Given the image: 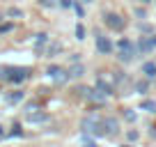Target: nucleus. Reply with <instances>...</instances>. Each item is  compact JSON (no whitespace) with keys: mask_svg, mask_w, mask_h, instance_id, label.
Segmentation results:
<instances>
[{"mask_svg":"<svg viewBox=\"0 0 156 147\" xmlns=\"http://www.w3.org/2000/svg\"><path fill=\"white\" fill-rule=\"evenodd\" d=\"M136 55H138V46H133L129 39L119 41V60H122V62H131Z\"/></svg>","mask_w":156,"mask_h":147,"instance_id":"f257e3e1","label":"nucleus"},{"mask_svg":"<svg viewBox=\"0 0 156 147\" xmlns=\"http://www.w3.org/2000/svg\"><path fill=\"white\" fill-rule=\"evenodd\" d=\"M103 21H106V25L110 30H124V25H126V21L122 19L119 14H112V12H108L106 16H103Z\"/></svg>","mask_w":156,"mask_h":147,"instance_id":"f03ea898","label":"nucleus"},{"mask_svg":"<svg viewBox=\"0 0 156 147\" xmlns=\"http://www.w3.org/2000/svg\"><path fill=\"white\" fill-rule=\"evenodd\" d=\"M83 129H85L87 133H97V136H103V131H101V120L94 117V115H90L87 120H83Z\"/></svg>","mask_w":156,"mask_h":147,"instance_id":"7ed1b4c3","label":"nucleus"},{"mask_svg":"<svg viewBox=\"0 0 156 147\" xmlns=\"http://www.w3.org/2000/svg\"><path fill=\"white\" fill-rule=\"evenodd\" d=\"M101 131H103V136H115L117 131H119V122H117L115 117H106V120H101Z\"/></svg>","mask_w":156,"mask_h":147,"instance_id":"20e7f679","label":"nucleus"},{"mask_svg":"<svg viewBox=\"0 0 156 147\" xmlns=\"http://www.w3.org/2000/svg\"><path fill=\"white\" fill-rule=\"evenodd\" d=\"M48 78L55 81V83H64L69 78V71L62 67H48Z\"/></svg>","mask_w":156,"mask_h":147,"instance_id":"39448f33","label":"nucleus"},{"mask_svg":"<svg viewBox=\"0 0 156 147\" xmlns=\"http://www.w3.org/2000/svg\"><path fill=\"white\" fill-rule=\"evenodd\" d=\"M97 48H99V53L108 55V53L112 51V44H110V39H108V37H103V34H97Z\"/></svg>","mask_w":156,"mask_h":147,"instance_id":"423d86ee","label":"nucleus"},{"mask_svg":"<svg viewBox=\"0 0 156 147\" xmlns=\"http://www.w3.org/2000/svg\"><path fill=\"white\" fill-rule=\"evenodd\" d=\"M151 48H156V37H145V39H140V44H138V51H140V53H149Z\"/></svg>","mask_w":156,"mask_h":147,"instance_id":"0eeeda50","label":"nucleus"},{"mask_svg":"<svg viewBox=\"0 0 156 147\" xmlns=\"http://www.w3.org/2000/svg\"><path fill=\"white\" fill-rule=\"evenodd\" d=\"M80 92H83L90 101H103V99H106V94L99 92V90H80Z\"/></svg>","mask_w":156,"mask_h":147,"instance_id":"6e6552de","label":"nucleus"},{"mask_svg":"<svg viewBox=\"0 0 156 147\" xmlns=\"http://www.w3.org/2000/svg\"><path fill=\"white\" fill-rule=\"evenodd\" d=\"M25 76H28V69H9V78L16 81V83H19V81H23Z\"/></svg>","mask_w":156,"mask_h":147,"instance_id":"1a4fd4ad","label":"nucleus"},{"mask_svg":"<svg viewBox=\"0 0 156 147\" xmlns=\"http://www.w3.org/2000/svg\"><path fill=\"white\" fill-rule=\"evenodd\" d=\"M142 74H145L147 78H154L156 76V64L154 62H145L142 64Z\"/></svg>","mask_w":156,"mask_h":147,"instance_id":"9d476101","label":"nucleus"},{"mask_svg":"<svg viewBox=\"0 0 156 147\" xmlns=\"http://www.w3.org/2000/svg\"><path fill=\"white\" fill-rule=\"evenodd\" d=\"M97 90H99V92H103V94H110V92H112V88L106 83V81H99V83H97Z\"/></svg>","mask_w":156,"mask_h":147,"instance_id":"9b49d317","label":"nucleus"},{"mask_svg":"<svg viewBox=\"0 0 156 147\" xmlns=\"http://www.w3.org/2000/svg\"><path fill=\"white\" fill-rule=\"evenodd\" d=\"M28 120H30V122H44L46 115L44 113H28Z\"/></svg>","mask_w":156,"mask_h":147,"instance_id":"f8f14e48","label":"nucleus"},{"mask_svg":"<svg viewBox=\"0 0 156 147\" xmlns=\"http://www.w3.org/2000/svg\"><path fill=\"white\" fill-rule=\"evenodd\" d=\"M142 110H147V113H156V101H142Z\"/></svg>","mask_w":156,"mask_h":147,"instance_id":"ddd939ff","label":"nucleus"},{"mask_svg":"<svg viewBox=\"0 0 156 147\" xmlns=\"http://www.w3.org/2000/svg\"><path fill=\"white\" fill-rule=\"evenodd\" d=\"M83 74V67L78 64V67H73V69H69V76H80Z\"/></svg>","mask_w":156,"mask_h":147,"instance_id":"4468645a","label":"nucleus"},{"mask_svg":"<svg viewBox=\"0 0 156 147\" xmlns=\"http://www.w3.org/2000/svg\"><path fill=\"white\" fill-rule=\"evenodd\" d=\"M76 37H78V39H85V28H83V25H78V28H76Z\"/></svg>","mask_w":156,"mask_h":147,"instance_id":"2eb2a0df","label":"nucleus"},{"mask_svg":"<svg viewBox=\"0 0 156 147\" xmlns=\"http://www.w3.org/2000/svg\"><path fill=\"white\" fill-rule=\"evenodd\" d=\"M16 101H21V92H16V94L9 97V103H16Z\"/></svg>","mask_w":156,"mask_h":147,"instance_id":"dca6fc26","label":"nucleus"},{"mask_svg":"<svg viewBox=\"0 0 156 147\" xmlns=\"http://www.w3.org/2000/svg\"><path fill=\"white\" fill-rule=\"evenodd\" d=\"M7 30H12V23H5V25H0V32H7Z\"/></svg>","mask_w":156,"mask_h":147,"instance_id":"f3484780","label":"nucleus"},{"mask_svg":"<svg viewBox=\"0 0 156 147\" xmlns=\"http://www.w3.org/2000/svg\"><path fill=\"white\" fill-rule=\"evenodd\" d=\"M138 138V131H129V140H136Z\"/></svg>","mask_w":156,"mask_h":147,"instance_id":"a211bd4d","label":"nucleus"},{"mask_svg":"<svg viewBox=\"0 0 156 147\" xmlns=\"http://www.w3.org/2000/svg\"><path fill=\"white\" fill-rule=\"evenodd\" d=\"M39 2H41V5H48V2H53V0H39Z\"/></svg>","mask_w":156,"mask_h":147,"instance_id":"6ab92c4d","label":"nucleus"},{"mask_svg":"<svg viewBox=\"0 0 156 147\" xmlns=\"http://www.w3.org/2000/svg\"><path fill=\"white\" fill-rule=\"evenodd\" d=\"M85 147H97V145H94V142H85Z\"/></svg>","mask_w":156,"mask_h":147,"instance_id":"aec40b11","label":"nucleus"},{"mask_svg":"<svg viewBox=\"0 0 156 147\" xmlns=\"http://www.w3.org/2000/svg\"><path fill=\"white\" fill-rule=\"evenodd\" d=\"M140 2H142V5H147V2H151V0H140Z\"/></svg>","mask_w":156,"mask_h":147,"instance_id":"412c9836","label":"nucleus"},{"mask_svg":"<svg viewBox=\"0 0 156 147\" xmlns=\"http://www.w3.org/2000/svg\"><path fill=\"white\" fill-rule=\"evenodd\" d=\"M83 2H92V0H83Z\"/></svg>","mask_w":156,"mask_h":147,"instance_id":"4be33fe9","label":"nucleus"},{"mask_svg":"<svg viewBox=\"0 0 156 147\" xmlns=\"http://www.w3.org/2000/svg\"><path fill=\"white\" fill-rule=\"evenodd\" d=\"M0 133H2V131H0Z\"/></svg>","mask_w":156,"mask_h":147,"instance_id":"5701e85b","label":"nucleus"}]
</instances>
